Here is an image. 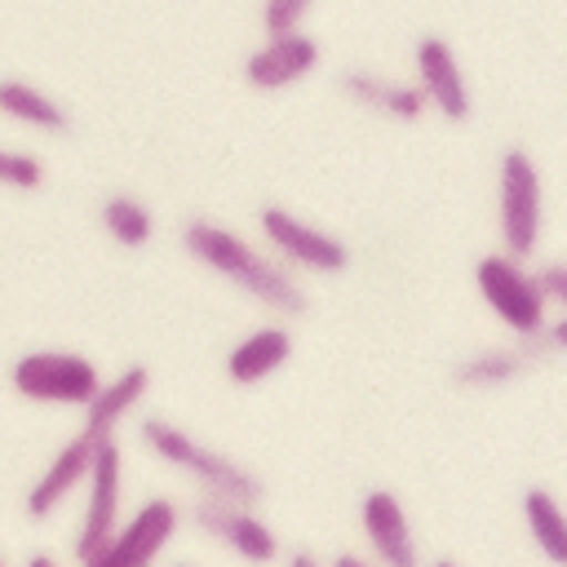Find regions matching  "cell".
Wrapping results in <instances>:
<instances>
[{
    "label": "cell",
    "mask_w": 567,
    "mask_h": 567,
    "mask_svg": "<svg viewBox=\"0 0 567 567\" xmlns=\"http://www.w3.org/2000/svg\"><path fill=\"white\" fill-rule=\"evenodd\" d=\"M146 385H151V372L142 368V363H128V368H120L106 385H102V394L84 408V434H93V439H115V425L124 421V416H133V408L142 403V394H146Z\"/></svg>",
    "instance_id": "16"
},
{
    "label": "cell",
    "mask_w": 567,
    "mask_h": 567,
    "mask_svg": "<svg viewBox=\"0 0 567 567\" xmlns=\"http://www.w3.org/2000/svg\"><path fill=\"white\" fill-rule=\"evenodd\" d=\"M306 13H310L306 0H266V4H261V31H266V40L297 35L301 22H306Z\"/></svg>",
    "instance_id": "21"
},
{
    "label": "cell",
    "mask_w": 567,
    "mask_h": 567,
    "mask_svg": "<svg viewBox=\"0 0 567 567\" xmlns=\"http://www.w3.org/2000/svg\"><path fill=\"white\" fill-rule=\"evenodd\" d=\"M137 439H142V447L155 452L164 465L190 474L208 496H221V501H235V505H248V509L266 496L261 478H257L248 465H239V461L213 452L208 443H199L195 434H186L182 425H173V421H164V416H146V421L137 425Z\"/></svg>",
    "instance_id": "2"
},
{
    "label": "cell",
    "mask_w": 567,
    "mask_h": 567,
    "mask_svg": "<svg viewBox=\"0 0 567 567\" xmlns=\"http://www.w3.org/2000/svg\"><path fill=\"white\" fill-rule=\"evenodd\" d=\"M315 66H319V40L297 31V35H279V40H266L261 49H252L244 62V80L257 93H275V89L306 80Z\"/></svg>",
    "instance_id": "13"
},
{
    "label": "cell",
    "mask_w": 567,
    "mask_h": 567,
    "mask_svg": "<svg viewBox=\"0 0 567 567\" xmlns=\"http://www.w3.org/2000/svg\"><path fill=\"white\" fill-rule=\"evenodd\" d=\"M536 279H540V288H545V297L558 301V306L567 310V261H549V266H540Z\"/></svg>",
    "instance_id": "23"
},
{
    "label": "cell",
    "mask_w": 567,
    "mask_h": 567,
    "mask_svg": "<svg viewBox=\"0 0 567 567\" xmlns=\"http://www.w3.org/2000/svg\"><path fill=\"white\" fill-rule=\"evenodd\" d=\"M177 567H190V563H177Z\"/></svg>",
    "instance_id": "29"
},
{
    "label": "cell",
    "mask_w": 567,
    "mask_h": 567,
    "mask_svg": "<svg viewBox=\"0 0 567 567\" xmlns=\"http://www.w3.org/2000/svg\"><path fill=\"white\" fill-rule=\"evenodd\" d=\"M44 182V164L27 151H9L0 146V186H13V190H35Z\"/></svg>",
    "instance_id": "22"
},
{
    "label": "cell",
    "mask_w": 567,
    "mask_h": 567,
    "mask_svg": "<svg viewBox=\"0 0 567 567\" xmlns=\"http://www.w3.org/2000/svg\"><path fill=\"white\" fill-rule=\"evenodd\" d=\"M337 89L346 97H354L359 106H372V111H381L390 120H403V124H412L430 111V97L421 93L416 80H385L377 71H341Z\"/></svg>",
    "instance_id": "14"
},
{
    "label": "cell",
    "mask_w": 567,
    "mask_h": 567,
    "mask_svg": "<svg viewBox=\"0 0 567 567\" xmlns=\"http://www.w3.org/2000/svg\"><path fill=\"white\" fill-rule=\"evenodd\" d=\"M27 567H58V558H53V554H31Z\"/></svg>",
    "instance_id": "27"
},
{
    "label": "cell",
    "mask_w": 567,
    "mask_h": 567,
    "mask_svg": "<svg viewBox=\"0 0 567 567\" xmlns=\"http://www.w3.org/2000/svg\"><path fill=\"white\" fill-rule=\"evenodd\" d=\"M190 523L199 532H208L213 540H221L230 554H239L244 563L252 567H270L279 558V536L270 532V523H261L248 505H235V501H221V496H199L190 505Z\"/></svg>",
    "instance_id": "9"
},
{
    "label": "cell",
    "mask_w": 567,
    "mask_h": 567,
    "mask_svg": "<svg viewBox=\"0 0 567 567\" xmlns=\"http://www.w3.org/2000/svg\"><path fill=\"white\" fill-rule=\"evenodd\" d=\"M182 248H186L195 261H204L208 270H217V275H226L230 284H239L252 301H261L266 310H275V315H284V319L306 315V306H310L306 288L297 284V275H292L279 257H266V252L252 248L244 235H235V230H226V226H217V221H208V217H190V221L182 226Z\"/></svg>",
    "instance_id": "1"
},
{
    "label": "cell",
    "mask_w": 567,
    "mask_h": 567,
    "mask_svg": "<svg viewBox=\"0 0 567 567\" xmlns=\"http://www.w3.org/2000/svg\"><path fill=\"white\" fill-rule=\"evenodd\" d=\"M523 368H527V350H478V354H465L452 368V381L456 385H470V390H483V385L514 381Z\"/></svg>",
    "instance_id": "20"
},
{
    "label": "cell",
    "mask_w": 567,
    "mask_h": 567,
    "mask_svg": "<svg viewBox=\"0 0 567 567\" xmlns=\"http://www.w3.org/2000/svg\"><path fill=\"white\" fill-rule=\"evenodd\" d=\"M284 567H323V563H319V558H315V554H310V549H292V554H288V563H284Z\"/></svg>",
    "instance_id": "25"
},
{
    "label": "cell",
    "mask_w": 567,
    "mask_h": 567,
    "mask_svg": "<svg viewBox=\"0 0 567 567\" xmlns=\"http://www.w3.org/2000/svg\"><path fill=\"white\" fill-rule=\"evenodd\" d=\"M523 518L536 540V549L549 558V567H567V509L545 487H532L523 496Z\"/></svg>",
    "instance_id": "18"
},
{
    "label": "cell",
    "mask_w": 567,
    "mask_h": 567,
    "mask_svg": "<svg viewBox=\"0 0 567 567\" xmlns=\"http://www.w3.org/2000/svg\"><path fill=\"white\" fill-rule=\"evenodd\" d=\"M474 284L478 297L492 306V315L518 337V341H536L549 323V297L540 288V279L514 261L509 252H487L474 266Z\"/></svg>",
    "instance_id": "3"
},
{
    "label": "cell",
    "mask_w": 567,
    "mask_h": 567,
    "mask_svg": "<svg viewBox=\"0 0 567 567\" xmlns=\"http://www.w3.org/2000/svg\"><path fill=\"white\" fill-rule=\"evenodd\" d=\"M412 62H416V84H421V93L430 97V106H434L443 120L465 124L470 111H474V102H470V84H465V71H461L452 44H447L443 35H421Z\"/></svg>",
    "instance_id": "10"
},
{
    "label": "cell",
    "mask_w": 567,
    "mask_h": 567,
    "mask_svg": "<svg viewBox=\"0 0 567 567\" xmlns=\"http://www.w3.org/2000/svg\"><path fill=\"white\" fill-rule=\"evenodd\" d=\"M434 567H456V563H447V558H439V563H434Z\"/></svg>",
    "instance_id": "28"
},
{
    "label": "cell",
    "mask_w": 567,
    "mask_h": 567,
    "mask_svg": "<svg viewBox=\"0 0 567 567\" xmlns=\"http://www.w3.org/2000/svg\"><path fill=\"white\" fill-rule=\"evenodd\" d=\"M102 226H106V235H111L120 248H142V244H151V235H155L151 208H146L137 195H128V190L102 199Z\"/></svg>",
    "instance_id": "19"
},
{
    "label": "cell",
    "mask_w": 567,
    "mask_h": 567,
    "mask_svg": "<svg viewBox=\"0 0 567 567\" xmlns=\"http://www.w3.org/2000/svg\"><path fill=\"white\" fill-rule=\"evenodd\" d=\"M0 115L18 120L27 128H40V133H62L71 124L66 106L27 80H0Z\"/></svg>",
    "instance_id": "17"
},
{
    "label": "cell",
    "mask_w": 567,
    "mask_h": 567,
    "mask_svg": "<svg viewBox=\"0 0 567 567\" xmlns=\"http://www.w3.org/2000/svg\"><path fill=\"white\" fill-rule=\"evenodd\" d=\"M177 523H182V509L177 501L168 496H151L142 501L124 527L115 532V540L84 567H155V558L168 549V540L177 536Z\"/></svg>",
    "instance_id": "8"
},
{
    "label": "cell",
    "mask_w": 567,
    "mask_h": 567,
    "mask_svg": "<svg viewBox=\"0 0 567 567\" xmlns=\"http://www.w3.org/2000/svg\"><path fill=\"white\" fill-rule=\"evenodd\" d=\"M359 527H363V540H368V549H372V558L381 567H421L412 523H408V514H403L394 492L372 487L359 501Z\"/></svg>",
    "instance_id": "12"
},
{
    "label": "cell",
    "mask_w": 567,
    "mask_h": 567,
    "mask_svg": "<svg viewBox=\"0 0 567 567\" xmlns=\"http://www.w3.org/2000/svg\"><path fill=\"white\" fill-rule=\"evenodd\" d=\"M120 483H124V452L115 439L102 443L97 461H93V474H89V496H84V518H80V532L71 540V554L75 563H93L111 540L115 532L124 527L120 523Z\"/></svg>",
    "instance_id": "7"
},
{
    "label": "cell",
    "mask_w": 567,
    "mask_h": 567,
    "mask_svg": "<svg viewBox=\"0 0 567 567\" xmlns=\"http://www.w3.org/2000/svg\"><path fill=\"white\" fill-rule=\"evenodd\" d=\"M540 168L523 146H509L496 168V226H501V252L514 261L532 257L540 244Z\"/></svg>",
    "instance_id": "4"
},
{
    "label": "cell",
    "mask_w": 567,
    "mask_h": 567,
    "mask_svg": "<svg viewBox=\"0 0 567 567\" xmlns=\"http://www.w3.org/2000/svg\"><path fill=\"white\" fill-rule=\"evenodd\" d=\"M0 567H4V558H0Z\"/></svg>",
    "instance_id": "30"
},
{
    "label": "cell",
    "mask_w": 567,
    "mask_h": 567,
    "mask_svg": "<svg viewBox=\"0 0 567 567\" xmlns=\"http://www.w3.org/2000/svg\"><path fill=\"white\" fill-rule=\"evenodd\" d=\"M328 567H372V563H368V558H359V554H350V549H346V554H337V558H332V563H328Z\"/></svg>",
    "instance_id": "26"
},
{
    "label": "cell",
    "mask_w": 567,
    "mask_h": 567,
    "mask_svg": "<svg viewBox=\"0 0 567 567\" xmlns=\"http://www.w3.org/2000/svg\"><path fill=\"white\" fill-rule=\"evenodd\" d=\"M257 226L284 266L315 270V275H341L350 266V248L341 235H332V230H323V226H315V221H306L279 204H266L257 213Z\"/></svg>",
    "instance_id": "6"
},
{
    "label": "cell",
    "mask_w": 567,
    "mask_h": 567,
    "mask_svg": "<svg viewBox=\"0 0 567 567\" xmlns=\"http://www.w3.org/2000/svg\"><path fill=\"white\" fill-rule=\"evenodd\" d=\"M13 390L31 403H62V408H89L102 394V372L93 359L75 350H31L9 372Z\"/></svg>",
    "instance_id": "5"
},
{
    "label": "cell",
    "mask_w": 567,
    "mask_h": 567,
    "mask_svg": "<svg viewBox=\"0 0 567 567\" xmlns=\"http://www.w3.org/2000/svg\"><path fill=\"white\" fill-rule=\"evenodd\" d=\"M102 452V439L93 434H71L44 465V474L31 483L27 492V518H49L75 487H89V474H93V461Z\"/></svg>",
    "instance_id": "11"
},
{
    "label": "cell",
    "mask_w": 567,
    "mask_h": 567,
    "mask_svg": "<svg viewBox=\"0 0 567 567\" xmlns=\"http://www.w3.org/2000/svg\"><path fill=\"white\" fill-rule=\"evenodd\" d=\"M523 350H545V354H549V350H554V354L567 350V315H563V319H549L536 341H523Z\"/></svg>",
    "instance_id": "24"
},
{
    "label": "cell",
    "mask_w": 567,
    "mask_h": 567,
    "mask_svg": "<svg viewBox=\"0 0 567 567\" xmlns=\"http://www.w3.org/2000/svg\"><path fill=\"white\" fill-rule=\"evenodd\" d=\"M292 354V332L279 328V323H266V328H252L248 337H239L226 354V377L235 385H257L266 381L270 372H279Z\"/></svg>",
    "instance_id": "15"
}]
</instances>
